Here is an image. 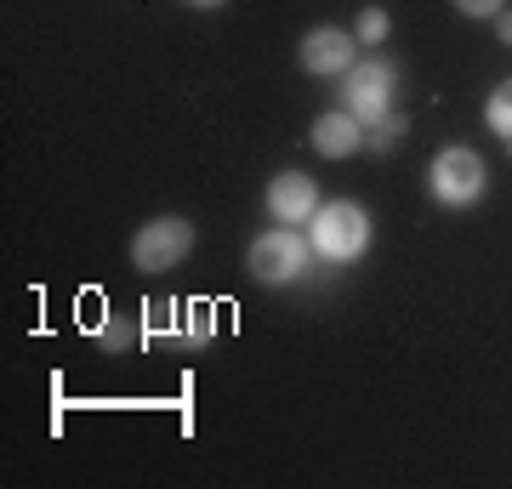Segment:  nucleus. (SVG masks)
I'll use <instances>...</instances> for the list:
<instances>
[{"label": "nucleus", "instance_id": "nucleus-6", "mask_svg": "<svg viewBox=\"0 0 512 489\" xmlns=\"http://www.w3.org/2000/svg\"><path fill=\"white\" fill-rule=\"evenodd\" d=\"M296 63L308 74H319V80H342V74L359 63V40H353V29H336V23H319V29H308L302 35V46H296Z\"/></svg>", "mask_w": 512, "mask_h": 489}, {"label": "nucleus", "instance_id": "nucleus-11", "mask_svg": "<svg viewBox=\"0 0 512 489\" xmlns=\"http://www.w3.org/2000/svg\"><path fill=\"white\" fill-rule=\"evenodd\" d=\"M387 35H393V18H387L382 6H365V12L353 18V40H359V46H382Z\"/></svg>", "mask_w": 512, "mask_h": 489}, {"label": "nucleus", "instance_id": "nucleus-4", "mask_svg": "<svg viewBox=\"0 0 512 489\" xmlns=\"http://www.w3.org/2000/svg\"><path fill=\"white\" fill-rule=\"evenodd\" d=\"M194 251V222L188 217H154L131 234V268L137 273H165Z\"/></svg>", "mask_w": 512, "mask_h": 489}, {"label": "nucleus", "instance_id": "nucleus-13", "mask_svg": "<svg viewBox=\"0 0 512 489\" xmlns=\"http://www.w3.org/2000/svg\"><path fill=\"white\" fill-rule=\"evenodd\" d=\"M97 342H103V347H114V353H120V347H131V342H137V336H131V325H103V330H97Z\"/></svg>", "mask_w": 512, "mask_h": 489}, {"label": "nucleus", "instance_id": "nucleus-9", "mask_svg": "<svg viewBox=\"0 0 512 489\" xmlns=\"http://www.w3.org/2000/svg\"><path fill=\"white\" fill-rule=\"evenodd\" d=\"M404 131H410V120H404L399 109H387V114H376V120H365V148H376V154H393Z\"/></svg>", "mask_w": 512, "mask_h": 489}, {"label": "nucleus", "instance_id": "nucleus-7", "mask_svg": "<svg viewBox=\"0 0 512 489\" xmlns=\"http://www.w3.org/2000/svg\"><path fill=\"white\" fill-rule=\"evenodd\" d=\"M319 211V182L308 171H279L268 182V217L285 222V228H302V222Z\"/></svg>", "mask_w": 512, "mask_h": 489}, {"label": "nucleus", "instance_id": "nucleus-1", "mask_svg": "<svg viewBox=\"0 0 512 489\" xmlns=\"http://www.w3.org/2000/svg\"><path fill=\"white\" fill-rule=\"evenodd\" d=\"M308 245L325 262H359L370 251V217L359 200H330L308 217Z\"/></svg>", "mask_w": 512, "mask_h": 489}, {"label": "nucleus", "instance_id": "nucleus-10", "mask_svg": "<svg viewBox=\"0 0 512 489\" xmlns=\"http://www.w3.org/2000/svg\"><path fill=\"white\" fill-rule=\"evenodd\" d=\"M484 126L512 148V80H501V86L490 91V103H484Z\"/></svg>", "mask_w": 512, "mask_h": 489}, {"label": "nucleus", "instance_id": "nucleus-14", "mask_svg": "<svg viewBox=\"0 0 512 489\" xmlns=\"http://www.w3.org/2000/svg\"><path fill=\"white\" fill-rule=\"evenodd\" d=\"M211 336V308H188V342H205Z\"/></svg>", "mask_w": 512, "mask_h": 489}, {"label": "nucleus", "instance_id": "nucleus-12", "mask_svg": "<svg viewBox=\"0 0 512 489\" xmlns=\"http://www.w3.org/2000/svg\"><path fill=\"white\" fill-rule=\"evenodd\" d=\"M501 6H507V0H456L461 18H490V23H495V12H501Z\"/></svg>", "mask_w": 512, "mask_h": 489}, {"label": "nucleus", "instance_id": "nucleus-16", "mask_svg": "<svg viewBox=\"0 0 512 489\" xmlns=\"http://www.w3.org/2000/svg\"><path fill=\"white\" fill-rule=\"evenodd\" d=\"M188 6H205V12H211V6H222V0H188Z\"/></svg>", "mask_w": 512, "mask_h": 489}, {"label": "nucleus", "instance_id": "nucleus-5", "mask_svg": "<svg viewBox=\"0 0 512 489\" xmlns=\"http://www.w3.org/2000/svg\"><path fill=\"white\" fill-rule=\"evenodd\" d=\"M393 86H399V69L387 57H359L342 74V109L359 114V120H376V114L393 109Z\"/></svg>", "mask_w": 512, "mask_h": 489}, {"label": "nucleus", "instance_id": "nucleus-3", "mask_svg": "<svg viewBox=\"0 0 512 489\" xmlns=\"http://www.w3.org/2000/svg\"><path fill=\"white\" fill-rule=\"evenodd\" d=\"M308 256H313L308 239L279 222V228H268V234L251 239V256H245V262H251V279H256V285L274 290V285H296V279L308 273Z\"/></svg>", "mask_w": 512, "mask_h": 489}, {"label": "nucleus", "instance_id": "nucleus-8", "mask_svg": "<svg viewBox=\"0 0 512 489\" xmlns=\"http://www.w3.org/2000/svg\"><path fill=\"white\" fill-rule=\"evenodd\" d=\"M308 137H313V148H319L325 160H348V154H359V148H365V120H359V114H348V109L319 114Z\"/></svg>", "mask_w": 512, "mask_h": 489}, {"label": "nucleus", "instance_id": "nucleus-15", "mask_svg": "<svg viewBox=\"0 0 512 489\" xmlns=\"http://www.w3.org/2000/svg\"><path fill=\"white\" fill-rule=\"evenodd\" d=\"M495 35H501V46H512V6L495 12Z\"/></svg>", "mask_w": 512, "mask_h": 489}, {"label": "nucleus", "instance_id": "nucleus-2", "mask_svg": "<svg viewBox=\"0 0 512 489\" xmlns=\"http://www.w3.org/2000/svg\"><path fill=\"white\" fill-rule=\"evenodd\" d=\"M427 188H433V200L450 205V211H467V205L484 200V188H490V171H484V154L467 143H450L433 154L427 165Z\"/></svg>", "mask_w": 512, "mask_h": 489}]
</instances>
